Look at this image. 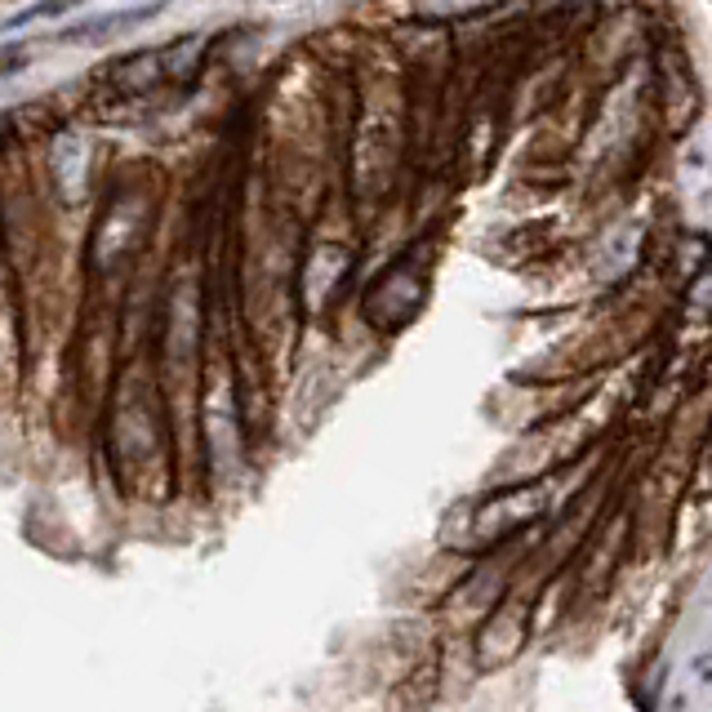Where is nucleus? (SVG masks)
Returning a JSON list of instances; mask_svg holds the SVG:
<instances>
[{
    "label": "nucleus",
    "mask_w": 712,
    "mask_h": 712,
    "mask_svg": "<svg viewBox=\"0 0 712 712\" xmlns=\"http://www.w3.org/2000/svg\"><path fill=\"white\" fill-rule=\"evenodd\" d=\"M161 6H143V10H121V14H103V19H94V23H80V28H63L58 32V41H76V45H89V41H107V36H116V32H126V28H134L139 19H152Z\"/></svg>",
    "instance_id": "f257e3e1"
},
{
    "label": "nucleus",
    "mask_w": 712,
    "mask_h": 712,
    "mask_svg": "<svg viewBox=\"0 0 712 712\" xmlns=\"http://www.w3.org/2000/svg\"><path fill=\"white\" fill-rule=\"evenodd\" d=\"M72 6H80V0H45V6H36V10H28L23 19H14L10 28H23V23H36V19H50V14H63V10H72Z\"/></svg>",
    "instance_id": "f03ea898"
}]
</instances>
